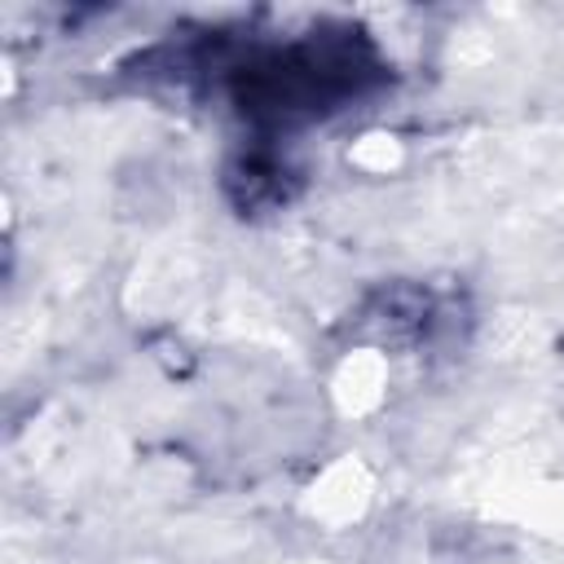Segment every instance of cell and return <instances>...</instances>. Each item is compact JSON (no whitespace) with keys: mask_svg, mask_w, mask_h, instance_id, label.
Segmentation results:
<instances>
[{"mask_svg":"<svg viewBox=\"0 0 564 564\" xmlns=\"http://www.w3.org/2000/svg\"><path fill=\"white\" fill-rule=\"evenodd\" d=\"M375 502V471L357 458V454H339L330 458L300 494V511L304 520H313L317 529H330V533H344L352 524L366 520Z\"/></svg>","mask_w":564,"mask_h":564,"instance_id":"6da1fadb","label":"cell"},{"mask_svg":"<svg viewBox=\"0 0 564 564\" xmlns=\"http://www.w3.org/2000/svg\"><path fill=\"white\" fill-rule=\"evenodd\" d=\"M388 379H392L388 352L366 344V348H348L335 361V370L326 379V392H330V405L344 419H370L388 401Z\"/></svg>","mask_w":564,"mask_h":564,"instance_id":"7a4b0ae2","label":"cell"},{"mask_svg":"<svg viewBox=\"0 0 564 564\" xmlns=\"http://www.w3.org/2000/svg\"><path fill=\"white\" fill-rule=\"evenodd\" d=\"M516 516L538 529L564 538V485H529V494H516Z\"/></svg>","mask_w":564,"mask_h":564,"instance_id":"3957f363","label":"cell"},{"mask_svg":"<svg viewBox=\"0 0 564 564\" xmlns=\"http://www.w3.org/2000/svg\"><path fill=\"white\" fill-rule=\"evenodd\" d=\"M348 163L366 176H388L405 163V145L392 137V132H361L352 145H348Z\"/></svg>","mask_w":564,"mask_h":564,"instance_id":"277c9868","label":"cell"}]
</instances>
